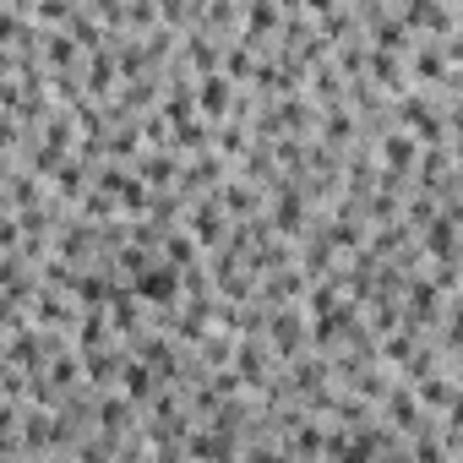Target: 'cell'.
Here are the masks:
<instances>
[{
    "label": "cell",
    "instance_id": "obj_9",
    "mask_svg": "<svg viewBox=\"0 0 463 463\" xmlns=\"http://www.w3.org/2000/svg\"><path fill=\"white\" fill-rule=\"evenodd\" d=\"M142 180H147V185H158V191H169V180H175V158H169V153L142 158Z\"/></svg>",
    "mask_w": 463,
    "mask_h": 463
},
{
    "label": "cell",
    "instance_id": "obj_12",
    "mask_svg": "<svg viewBox=\"0 0 463 463\" xmlns=\"http://www.w3.org/2000/svg\"><path fill=\"white\" fill-rule=\"evenodd\" d=\"M235 371L246 376V382H262L268 371H262V349L257 344H241V354H235Z\"/></svg>",
    "mask_w": 463,
    "mask_h": 463
},
{
    "label": "cell",
    "instance_id": "obj_10",
    "mask_svg": "<svg viewBox=\"0 0 463 463\" xmlns=\"http://www.w3.org/2000/svg\"><path fill=\"white\" fill-rule=\"evenodd\" d=\"M164 257H169V268L180 273V268L196 262V241H191V235H169V241H164Z\"/></svg>",
    "mask_w": 463,
    "mask_h": 463
},
{
    "label": "cell",
    "instance_id": "obj_5",
    "mask_svg": "<svg viewBox=\"0 0 463 463\" xmlns=\"http://www.w3.org/2000/svg\"><path fill=\"white\" fill-rule=\"evenodd\" d=\"M273 229H279V235H300V229H306V202H300V191H279V202H273Z\"/></svg>",
    "mask_w": 463,
    "mask_h": 463
},
{
    "label": "cell",
    "instance_id": "obj_13",
    "mask_svg": "<svg viewBox=\"0 0 463 463\" xmlns=\"http://www.w3.org/2000/svg\"><path fill=\"white\" fill-rule=\"evenodd\" d=\"M246 23H251V33H268V28H279V23H284V12H279V6H251V12H246Z\"/></svg>",
    "mask_w": 463,
    "mask_h": 463
},
{
    "label": "cell",
    "instance_id": "obj_3",
    "mask_svg": "<svg viewBox=\"0 0 463 463\" xmlns=\"http://www.w3.org/2000/svg\"><path fill=\"white\" fill-rule=\"evenodd\" d=\"M268 327H273V349H279V354H306L311 327H306V317H300V311H295V317H273Z\"/></svg>",
    "mask_w": 463,
    "mask_h": 463
},
{
    "label": "cell",
    "instance_id": "obj_2",
    "mask_svg": "<svg viewBox=\"0 0 463 463\" xmlns=\"http://www.w3.org/2000/svg\"><path fill=\"white\" fill-rule=\"evenodd\" d=\"M185 452L196 463H229V458H235V441H229L223 430H191L185 436Z\"/></svg>",
    "mask_w": 463,
    "mask_h": 463
},
{
    "label": "cell",
    "instance_id": "obj_14",
    "mask_svg": "<svg viewBox=\"0 0 463 463\" xmlns=\"http://www.w3.org/2000/svg\"><path fill=\"white\" fill-rule=\"evenodd\" d=\"M180 137H175V147H207V120H185V126H175Z\"/></svg>",
    "mask_w": 463,
    "mask_h": 463
},
{
    "label": "cell",
    "instance_id": "obj_16",
    "mask_svg": "<svg viewBox=\"0 0 463 463\" xmlns=\"http://www.w3.org/2000/svg\"><path fill=\"white\" fill-rule=\"evenodd\" d=\"M218 147H223V153H241V147H246V137H241V131H235V126H229V131H223V137H218Z\"/></svg>",
    "mask_w": 463,
    "mask_h": 463
},
{
    "label": "cell",
    "instance_id": "obj_17",
    "mask_svg": "<svg viewBox=\"0 0 463 463\" xmlns=\"http://www.w3.org/2000/svg\"><path fill=\"white\" fill-rule=\"evenodd\" d=\"M50 463H61V458H50Z\"/></svg>",
    "mask_w": 463,
    "mask_h": 463
},
{
    "label": "cell",
    "instance_id": "obj_11",
    "mask_svg": "<svg viewBox=\"0 0 463 463\" xmlns=\"http://www.w3.org/2000/svg\"><path fill=\"white\" fill-rule=\"evenodd\" d=\"M33 317H39L44 327H61V322H66L71 311H66V300H61L55 289H50V295H39V306H33Z\"/></svg>",
    "mask_w": 463,
    "mask_h": 463
},
{
    "label": "cell",
    "instance_id": "obj_15",
    "mask_svg": "<svg viewBox=\"0 0 463 463\" xmlns=\"http://www.w3.org/2000/svg\"><path fill=\"white\" fill-rule=\"evenodd\" d=\"M82 349H104V311H88V322H82Z\"/></svg>",
    "mask_w": 463,
    "mask_h": 463
},
{
    "label": "cell",
    "instance_id": "obj_6",
    "mask_svg": "<svg viewBox=\"0 0 463 463\" xmlns=\"http://www.w3.org/2000/svg\"><path fill=\"white\" fill-rule=\"evenodd\" d=\"M191 99H196L207 115H223V109H235V93H229V77H218V71H213L202 88H191Z\"/></svg>",
    "mask_w": 463,
    "mask_h": 463
},
{
    "label": "cell",
    "instance_id": "obj_8",
    "mask_svg": "<svg viewBox=\"0 0 463 463\" xmlns=\"http://www.w3.org/2000/svg\"><path fill=\"white\" fill-rule=\"evenodd\" d=\"M120 371H126V392H131L137 403H142V398H153V387H158V382H153V371H147L142 360H131V365H120Z\"/></svg>",
    "mask_w": 463,
    "mask_h": 463
},
{
    "label": "cell",
    "instance_id": "obj_4",
    "mask_svg": "<svg viewBox=\"0 0 463 463\" xmlns=\"http://www.w3.org/2000/svg\"><path fill=\"white\" fill-rule=\"evenodd\" d=\"M191 241L196 246H218V235H223V218H218V202H196L191 207Z\"/></svg>",
    "mask_w": 463,
    "mask_h": 463
},
{
    "label": "cell",
    "instance_id": "obj_7",
    "mask_svg": "<svg viewBox=\"0 0 463 463\" xmlns=\"http://www.w3.org/2000/svg\"><path fill=\"white\" fill-rule=\"evenodd\" d=\"M382 153H387L392 175H403V164L414 158V137H409V131H387V137H382Z\"/></svg>",
    "mask_w": 463,
    "mask_h": 463
},
{
    "label": "cell",
    "instance_id": "obj_1",
    "mask_svg": "<svg viewBox=\"0 0 463 463\" xmlns=\"http://www.w3.org/2000/svg\"><path fill=\"white\" fill-rule=\"evenodd\" d=\"M131 289H137V300H147V306H175L180 300V273L169 268V262H147L137 279H131Z\"/></svg>",
    "mask_w": 463,
    "mask_h": 463
}]
</instances>
